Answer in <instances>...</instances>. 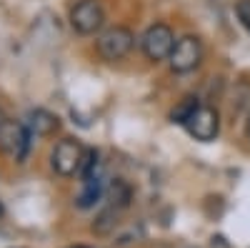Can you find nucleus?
I'll list each match as a JSON object with an SVG mask.
<instances>
[{"mask_svg": "<svg viewBox=\"0 0 250 248\" xmlns=\"http://www.w3.org/2000/svg\"><path fill=\"white\" fill-rule=\"evenodd\" d=\"M83 156H85V148H83V143L78 138H62L55 143V148L50 153V168L60 178H73L75 173H80Z\"/></svg>", "mask_w": 250, "mask_h": 248, "instance_id": "f257e3e1", "label": "nucleus"}, {"mask_svg": "<svg viewBox=\"0 0 250 248\" xmlns=\"http://www.w3.org/2000/svg\"><path fill=\"white\" fill-rule=\"evenodd\" d=\"M135 45V33L125 25H113L108 30H103L98 38V55L108 63L123 60Z\"/></svg>", "mask_w": 250, "mask_h": 248, "instance_id": "f03ea898", "label": "nucleus"}, {"mask_svg": "<svg viewBox=\"0 0 250 248\" xmlns=\"http://www.w3.org/2000/svg\"><path fill=\"white\" fill-rule=\"evenodd\" d=\"M173 45H175V33L170 25L165 23H155L150 25L148 30L143 33L140 38V48H143V55L150 60V63H160V60H168L170 53H173Z\"/></svg>", "mask_w": 250, "mask_h": 248, "instance_id": "7ed1b4c3", "label": "nucleus"}, {"mask_svg": "<svg viewBox=\"0 0 250 248\" xmlns=\"http://www.w3.org/2000/svg\"><path fill=\"white\" fill-rule=\"evenodd\" d=\"M105 23V10L100 0H78L70 10V25L78 35H95Z\"/></svg>", "mask_w": 250, "mask_h": 248, "instance_id": "20e7f679", "label": "nucleus"}, {"mask_svg": "<svg viewBox=\"0 0 250 248\" xmlns=\"http://www.w3.org/2000/svg\"><path fill=\"white\" fill-rule=\"evenodd\" d=\"M28 148H30V133L23 123L18 120H5L0 126V151L5 156H10L15 163H23L28 158Z\"/></svg>", "mask_w": 250, "mask_h": 248, "instance_id": "39448f33", "label": "nucleus"}, {"mask_svg": "<svg viewBox=\"0 0 250 248\" xmlns=\"http://www.w3.org/2000/svg\"><path fill=\"white\" fill-rule=\"evenodd\" d=\"M200 60H203V43H200V38L183 35L180 40H175L168 63H170L173 73H190V70H195L200 66Z\"/></svg>", "mask_w": 250, "mask_h": 248, "instance_id": "423d86ee", "label": "nucleus"}, {"mask_svg": "<svg viewBox=\"0 0 250 248\" xmlns=\"http://www.w3.org/2000/svg\"><path fill=\"white\" fill-rule=\"evenodd\" d=\"M185 128H188V133H190L195 140L210 143V140H215L218 133H220V115H218V111L210 108V106H198V111L188 118Z\"/></svg>", "mask_w": 250, "mask_h": 248, "instance_id": "0eeeda50", "label": "nucleus"}, {"mask_svg": "<svg viewBox=\"0 0 250 248\" xmlns=\"http://www.w3.org/2000/svg\"><path fill=\"white\" fill-rule=\"evenodd\" d=\"M30 131L35 133V135H40V138H50V135H55L58 131H60V118L55 115V113H50V111H43V108H38V111H33L30 113Z\"/></svg>", "mask_w": 250, "mask_h": 248, "instance_id": "6e6552de", "label": "nucleus"}, {"mask_svg": "<svg viewBox=\"0 0 250 248\" xmlns=\"http://www.w3.org/2000/svg\"><path fill=\"white\" fill-rule=\"evenodd\" d=\"M108 201L113 208L123 211V208H128L130 201H133V188H130V183L128 180H123V178H113L110 185H108V191H105Z\"/></svg>", "mask_w": 250, "mask_h": 248, "instance_id": "1a4fd4ad", "label": "nucleus"}, {"mask_svg": "<svg viewBox=\"0 0 250 248\" xmlns=\"http://www.w3.org/2000/svg\"><path fill=\"white\" fill-rule=\"evenodd\" d=\"M118 225V208H105L103 213H98V218H95V223H93V233L95 236H108V233H113V228Z\"/></svg>", "mask_w": 250, "mask_h": 248, "instance_id": "9d476101", "label": "nucleus"}, {"mask_svg": "<svg viewBox=\"0 0 250 248\" xmlns=\"http://www.w3.org/2000/svg\"><path fill=\"white\" fill-rule=\"evenodd\" d=\"M83 183H85V188H83V193L78 196V208H90V205H95V201L103 193L100 176L98 178H90V180H83Z\"/></svg>", "mask_w": 250, "mask_h": 248, "instance_id": "9b49d317", "label": "nucleus"}, {"mask_svg": "<svg viewBox=\"0 0 250 248\" xmlns=\"http://www.w3.org/2000/svg\"><path fill=\"white\" fill-rule=\"evenodd\" d=\"M198 106H200L198 98H193V95H190V98H185V100L180 103V106L173 111V115H170V118H173V123H180V126H185L188 118H190V115L198 111Z\"/></svg>", "mask_w": 250, "mask_h": 248, "instance_id": "f8f14e48", "label": "nucleus"}, {"mask_svg": "<svg viewBox=\"0 0 250 248\" xmlns=\"http://www.w3.org/2000/svg\"><path fill=\"white\" fill-rule=\"evenodd\" d=\"M238 18H240V23L250 30V0H240L238 3Z\"/></svg>", "mask_w": 250, "mask_h": 248, "instance_id": "ddd939ff", "label": "nucleus"}, {"mask_svg": "<svg viewBox=\"0 0 250 248\" xmlns=\"http://www.w3.org/2000/svg\"><path fill=\"white\" fill-rule=\"evenodd\" d=\"M245 135H248V140H250V115H248V123H245Z\"/></svg>", "mask_w": 250, "mask_h": 248, "instance_id": "4468645a", "label": "nucleus"}, {"mask_svg": "<svg viewBox=\"0 0 250 248\" xmlns=\"http://www.w3.org/2000/svg\"><path fill=\"white\" fill-rule=\"evenodd\" d=\"M5 120H8V115L3 113V108H0V126H3V123H5Z\"/></svg>", "mask_w": 250, "mask_h": 248, "instance_id": "2eb2a0df", "label": "nucleus"}, {"mask_svg": "<svg viewBox=\"0 0 250 248\" xmlns=\"http://www.w3.org/2000/svg\"><path fill=\"white\" fill-rule=\"evenodd\" d=\"M3 213H5V208H3V201H0V218H3Z\"/></svg>", "mask_w": 250, "mask_h": 248, "instance_id": "dca6fc26", "label": "nucleus"}, {"mask_svg": "<svg viewBox=\"0 0 250 248\" xmlns=\"http://www.w3.org/2000/svg\"><path fill=\"white\" fill-rule=\"evenodd\" d=\"M75 248H88V246H75Z\"/></svg>", "mask_w": 250, "mask_h": 248, "instance_id": "f3484780", "label": "nucleus"}]
</instances>
